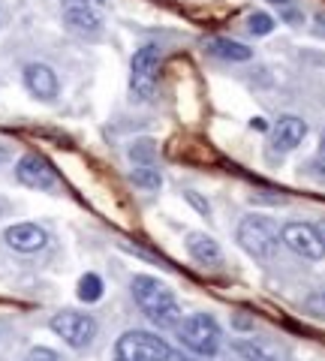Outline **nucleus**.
Listing matches in <instances>:
<instances>
[{"label": "nucleus", "instance_id": "1", "mask_svg": "<svg viewBox=\"0 0 325 361\" xmlns=\"http://www.w3.org/2000/svg\"><path fill=\"white\" fill-rule=\"evenodd\" d=\"M133 298H136L142 313L151 319V325H157V329H163V331L178 329V322L184 319L181 304H178V298L172 295V289L151 274L133 277Z\"/></svg>", "mask_w": 325, "mask_h": 361}, {"label": "nucleus", "instance_id": "2", "mask_svg": "<svg viewBox=\"0 0 325 361\" xmlns=\"http://www.w3.org/2000/svg\"><path fill=\"white\" fill-rule=\"evenodd\" d=\"M238 238L241 250H247L253 259H271L280 247V229L271 217H262V214H250L238 223Z\"/></svg>", "mask_w": 325, "mask_h": 361}, {"label": "nucleus", "instance_id": "3", "mask_svg": "<svg viewBox=\"0 0 325 361\" xmlns=\"http://www.w3.org/2000/svg\"><path fill=\"white\" fill-rule=\"evenodd\" d=\"M220 337H223L220 325L214 316H208V313H190L187 319L178 322V341L193 355H202V358L217 355Z\"/></svg>", "mask_w": 325, "mask_h": 361}, {"label": "nucleus", "instance_id": "4", "mask_svg": "<svg viewBox=\"0 0 325 361\" xmlns=\"http://www.w3.org/2000/svg\"><path fill=\"white\" fill-rule=\"evenodd\" d=\"M157 73H160V45L145 42L142 49H136L130 63V94L139 103H148L157 87Z\"/></svg>", "mask_w": 325, "mask_h": 361}, {"label": "nucleus", "instance_id": "5", "mask_svg": "<svg viewBox=\"0 0 325 361\" xmlns=\"http://www.w3.org/2000/svg\"><path fill=\"white\" fill-rule=\"evenodd\" d=\"M115 353L124 361H169L172 346L151 331H127L118 337Z\"/></svg>", "mask_w": 325, "mask_h": 361}, {"label": "nucleus", "instance_id": "6", "mask_svg": "<svg viewBox=\"0 0 325 361\" xmlns=\"http://www.w3.org/2000/svg\"><path fill=\"white\" fill-rule=\"evenodd\" d=\"M49 325H51V331L73 349H87L97 337V319L87 313H75V310L54 313Z\"/></svg>", "mask_w": 325, "mask_h": 361}, {"label": "nucleus", "instance_id": "7", "mask_svg": "<svg viewBox=\"0 0 325 361\" xmlns=\"http://www.w3.org/2000/svg\"><path fill=\"white\" fill-rule=\"evenodd\" d=\"M280 244H286L301 259H313V262L325 259V241L317 232V226H310V223H286L280 229Z\"/></svg>", "mask_w": 325, "mask_h": 361}, {"label": "nucleus", "instance_id": "8", "mask_svg": "<svg viewBox=\"0 0 325 361\" xmlns=\"http://www.w3.org/2000/svg\"><path fill=\"white\" fill-rule=\"evenodd\" d=\"M16 178L18 184H25L30 190H54L58 187V172L51 169L49 160H42L39 154H25L16 163Z\"/></svg>", "mask_w": 325, "mask_h": 361}, {"label": "nucleus", "instance_id": "9", "mask_svg": "<svg viewBox=\"0 0 325 361\" xmlns=\"http://www.w3.org/2000/svg\"><path fill=\"white\" fill-rule=\"evenodd\" d=\"M4 241L16 253H39L49 244V232L37 223H16L4 232Z\"/></svg>", "mask_w": 325, "mask_h": 361}, {"label": "nucleus", "instance_id": "10", "mask_svg": "<svg viewBox=\"0 0 325 361\" xmlns=\"http://www.w3.org/2000/svg\"><path fill=\"white\" fill-rule=\"evenodd\" d=\"M25 87L30 90V97L42 99V103H54L61 94L58 73L46 63H27L25 66Z\"/></svg>", "mask_w": 325, "mask_h": 361}, {"label": "nucleus", "instance_id": "11", "mask_svg": "<svg viewBox=\"0 0 325 361\" xmlns=\"http://www.w3.org/2000/svg\"><path fill=\"white\" fill-rule=\"evenodd\" d=\"M305 135H307V121H301L298 115H283L274 127V148L280 154L295 151L305 142Z\"/></svg>", "mask_w": 325, "mask_h": 361}, {"label": "nucleus", "instance_id": "12", "mask_svg": "<svg viewBox=\"0 0 325 361\" xmlns=\"http://www.w3.org/2000/svg\"><path fill=\"white\" fill-rule=\"evenodd\" d=\"M187 250H190V256H193L199 265L217 268V265L223 262L220 244L211 238V235H205V232H190V235H187Z\"/></svg>", "mask_w": 325, "mask_h": 361}, {"label": "nucleus", "instance_id": "13", "mask_svg": "<svg viewBox=\"0 0 325 361\" xmlns=\"http://www.w3.org/2000/svg\"><path fill=\"white\" fill-rule=\"evenodd\" d=\"M232 353L238 355L241 361H286V355L280 353L277 346L265 343V341H256V337H247V341H235L232 343Z\"/></svg>", "mask_w": 325, "mask_h": 361}, {"label": "nucleus", "instance_id": "14", "mask_svg": "<svg viewBox=\"0 0 325 361\" xmlns=\"http://www.w3.org/2000/svg\"><path fill=\"white\" fill-rule=\"evenodd\" d=\"M63 21L66 27L82 33V37H97L103 30V18H99L91 6H78V9H63Z\"/></svg>", "mask_w": 325, "mask_h": 361}, {"label": "nucleus", "instance_id": "15", "mask_svg": "<svg viewBox=\"0 0 325 361\" xmlns=\"http://www.w3.org/2000/svg\"><path fill=\"white\" fill-rule=\"evenodd\" d=\"M205 49L214 54V58H223V61H232V63H244L253 58V49H247L244 42H235V39H223V37H214L205 42Z\"/></svg>", "mask_w": 325, "mask_h": 361}, {"label": "nucleus", "instance_id": "16", "mask_svg": "<svg viewBox=\"0 0 325 361\" xmlns=\"http://www.w3.org/2000/svg\"><path fill=\"white\" fill-rule=\"evenodd\" d=\"M130 178H133V184L142 187V190H148V193H154V190L163 187V175H160V169H157V163H151V166H136Z\"/></svg>", "mask_w": 325, "mask_h": 361}, {"label": "nucleus", "instance_id": "17", "mask_svg": "<svg viewBox=\"0 0 325 361\" xmlns=\"http://www.w3.org/2000/svg\"><path fill=\"white\" fill-rule=\"evenodd\" d=\"M103 277H99V274H85L82 280H78V298H82L85 304H94V301H99V298H103Z\"/></svg>", "mask_w": 325, "mask_h": 361}, {"label": "nucleus", "instance_id": "18", "mask_svg": "<svg viewBox=\"0 0 325 361\" xmlns=\"http://www.w3.org/2000/svg\"><path fill=\"white\" fill-rule=\"evenodd\" d=\"M130 160L136 166H151L157 160V145L151 139H139L130 145Z\"/></svg>", "mask_w": 325, "mask_h": 361}, {"label": "nucleus", "instance_id": "19", "mask_svg": "<svg viewBox=\"0 0 325 361\" xmlns=\"http://www.w3.org/2000/svg\"><path fill=\"white\" fill-rule=\"evenodd\" d=\"M247 30L253 33V37H268V33L274 30V18L268 13H253L247 18Z\"/></svg>", "mask_w": 325, "mask_h": 361}, {"label": "nucleus", "instance_id": "20", "mask_svg": "<svg viewBox=\"0 0 325 361\" xmlns=\"http://www.w3.org/2000/svg\"><path fill=\"white\" fill-rule=\"evenodd\" d=\"M305 307H307V313H313V316H319V319H325V289L313 292V295L305 301Z\"/></svg>", "mask_w": 325, "mask_h": 361}, {"label": "nucleus", "instance_id": "21", "mask_svg": "<svg viewBox=\"0 0 325 361\" xmlns=\"http://www.w3.org/2000/svg\"><path fill=\"white\" fill-rule=\"evenodd\" d=\"M25 361H61V355L54 353V349H46V346H37V349H30L27 358Z\"/></svg>", "mask_w": 325, "mask_h": 361}, {"label": "nucleus", "instance_id": "22", "mask_svg": "<svg viewBox=\"0 0 325 361\" xmlns=\"http://www.w3.org/2000/svg\"><path fill=\"white\" fill-rule=\"evenodd\" d=\"M187 199L193 202V205H196V208H199L202 214H211V205H208V202H202V199H199V196L193 193V190H190V193H187Z\"/></svg>", "mask_w": 325, "mask_h": 361}, {"label": "nucleus", "instance_id": "23", "mask_svg": "<svg viewBox=\"0 0 325 361\" xmlns=\"http://www.w3.org/2000/svg\"><path fill=\"white\" fill-rule=\"evenodd\" d=\"M63 9H78V6H91V0H61Z\"/></svg>", "mask_w": 325, "mask_h": 361}, {"label": "nucleus", "instance_id": "24", "mask_svg": "<svg viewBox=\"0 0 325 361\" xmlns=\"http://www.w3.org/2000/svg\"><path fill=\"white\" fill-rule=\"evenodd\" d=\"M235 329H253V322L247 316H235Z\"/></svg>", "mask_w": 325, "mask_h": 361}, {"label": "nucleus", "instance_id": "25", "mask_svg": "<svg viewBox=\"0 0 325 361\" xmlns=\"http://www.w3.org/2000/svg\"><path fill=\"white\" fill-rule=\"evenodd\" d=\"M250 127H253V130H268V123H265V118H253Z\"/></svg>", "mask_w": 325, "mask_h": 361}, {"label": "nucleus", "instance_id": "26", "mask_svg": "<svg viewBox=\"0 0 325 361\" xmlns=\"http://www.w3.org/2000/svg\"><path fill=\"white\" fill-rule=\"evenodd\" d=\"M169 361H193V358H190V355H184V353H175V349H172V355H169Z\"/></svg>", "mask_w": 325, "mask_h": 361}, {"label": "nucleus", "instance_id": "27", "mask_svg": "<svg viewBox=\"0 0 325 361\" xmlns=\"http://www.w3.org/2000/svg\"><path fill=\"white\" fill-rule=\"evenodd\" d=\"M313 226H317V232L322 235V241H325V217H322V220H317V223H313Z\"/></svg>", "mask_w": 325, "mask_h": 361}, {"label": "nucleus", "instance_id": "28", "mask_svg": "<svg viewBox=\"0 0 325 361\" xmlns=\"http://www.w3.org/2000/svg\"><path fill=\"white\" fill-rule=\"evenodd\" d=\"M319 157L325 160V130H322V135H319Z\"/></svg>", "mask_w": 325, "mask_h": 361}, {"label": "nucleus", "instance_id": "29", "mask_svg": "<svg viewBox=\"0 0 325 361\" xmlns=\"http://www.w3.org/2000/svg\"><path fill=\"white\" fill-rule=\"evenodd\" d=\"M268 4H274V6H289L293 0H268Z\"/></svg>", "mask_w": 325, "mask_h": 361}, {"label": "nucleus", "instance_id": "30", "mask_svg": "<svg viewBox=\"0 0 325 361\" xmlns=\"http://www.w3.org/2000/svg\"><path fill=\"white\" fill-rule=\"evenodd\" d=\"M0 337H4V325H0Z\"/></svg>", "mask_w": 325, "mask_h": 361}, {"label": "nucleus", "instance_id": "31", "mask_svg": "<svg viewBox=\"0 0 325 361\" xmlns=\"http://www.w3.org/2000/svg\"><path fill=\"white\" fill-rule=\"evenodd\" d=\"M118 361H124V358H118Z\"/></svg>", "mask_w": 325, "mask_h": 361}]
</instances>
